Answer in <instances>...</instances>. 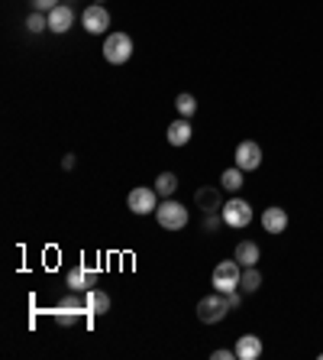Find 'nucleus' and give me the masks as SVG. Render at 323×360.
I'll return each mask as SVG.
<instances>
[{
  "instance_id": "obj_5",
  "label": "nucleus",
  "mask_w": 323,
  "mask_h": 360,
  "mask_svg": "<svg viewBox=\"0 0 323 360\" xmlns=\"http://www.w3.org/2000/svg\"><path fill=\"white\" fill-rule=\"evenodd\" d=\"M223 224H226V228H246V224H249L252 221V205L249 201H242V198H230L226 201V205H223Z\"/></svg>"
},
{
  "instance_id": "obj_1",
  "label": "nucleus",
  "mask_w": 323,
  "mask_h": 360,
  "mask_svg": "<svg viewBox=\"0 0 323 360\" xmlns=\"http://www.w3.org/2000/svg\"><path fill=\"white\" fill-rule=\"evenodd\" d=\"M230 299H226V292H217L213 289L210 295H201V302H197V318H201L204 324H217L223 322L226 315H230Z\"/></svg>"
},
{
  "instance_id": "obj_24",
  "label": "nucleus",
  "mask_w": 323,
  "mask_h": 360,
  "mask_svg": "<svg viewBox=\"0 0 323 360\" xmlns=\"http://www.w3.org/2000/svg\"><path fill=\"white\" fill-rule=\"evenodd\" d=\"M236 357V351H230V347H220V351H213V360H233Z\"/></svg>"
},
{
  "instance_id": "obj_23",
  "label": "nucleus",
  "mask_w": 323,
  "mask_h": 360,
  "mask_svg": "<svg viewBox=\"0 0 323 360\" xmlns=\"http://www.w3.org/2000/svg\"><path fill=\"white\" fill-rule=\"evenodd\" d=\"M223 224V214H207V221H204V230H207V234H213V230L220 228Z\"/></svg>"
},
{
  "instance_id": "obj_19",
  "label": "nucleus",
  "mask_w": 323,
  "mask_h": 360,
  "mask_svg": "<svg viewBox=\"0 0 323 360\" xmlns=\"http://www.w3.org/2000/svg\"><path fill=\"white\" fill-rule=\"evenodd\" d=\"M220 189H226V191H240V189H242V169H240V166H233V169H223Z\"/></svg>"
},
{
  "instance_id": "obj_26",
  "label": "nucleus",
  "mask_w": 323,
  "mask_h": 360,
  "mask_svg": "<svg viewBox=\"0 0 323 360\" xmlns=\"http://www.w3.org/2000/svg\"><path fill=\"white\" fill-rule=\"evenodd\" d=\"M62 169H74V152H68V156L62 159Z\"/></svg>"
},
{
  "instance_id": "obj_8",
  "label": "nucleus",
  "mask_w": 323,
  "mask_h": 360,
  "mask_svg": "<svg viewBox=\"0 0 323 360\" xmlns=\"http://www.w3.org/2000/svg\"><path fill=\"white\" fill-rule=\"evenodd\" d=\"M233 159H236V166H240L242 172H256L258 166H262V146L252 140H242L240 146H236V152H233Z\"/></svg>"
},
{
  "instance_id": "obj_6",
  "label": "nucleus",
  "mask_w": 323,
  "mask_h": 360,
  "mask_svg": "<svg viewBox=\"0 0 323 360\" xmlns=\"http://www.w3.org/2000/svg\"><path fill=\"white\" fill-rule=\"evenodd\" d=\"M126 208L133 211V214H149V211L158 208V191L149 189V185H139V189H133L126 195Z\"/></svg>"
},
{
  "instance_id": "obj_13",
  "label": "nucleus",
  "mask_w": 323,
  "mask_h": 360,
  "mask_svg": "<svg viewBox=\"0 0 323 360\" xmlns=\"http://www.w3.org/2000/svg\"><path fill=\"white\" fill-rule=\"evenodd\" d=\"M233 351H236L240 360H258L262 357V338H256V334H242Z\"/></svg>"
},
{
  "instance_id": "obj_27",
  "label": "nucleus",
  "mask_w": 323,
  "mask_h": 360,
  "mask_svg": "<svg viewBox=\"0 0 323 360\" xmlns=\"http://www.w3.org/2000/svg\"><path fill=\"white\" fill-rule=\"evenodd\" d=\"M97 3H103V0H97Z\"/></svg>"
},
{
  "instance_id": "obj_15",
  "label": "nucleus",
  "mask_w": 323,
  "mask_h": 360,
  "mask_svg": "<svg viewBox=\"0 0 323 360\" xmlns=\"http://www.w3.org/2000/svg\"><path fill=\"white\" fill-rule=\"evenodd\" d=\"M84 305H88L91 315H107L110 312V295L101 292V289H88L84 292Z\"/></svg>"
},
{
  "instance_id": "obj_12",
  "label": "nucleus",
  "mask_w": 323,
  "mask_h": 360,
  "mask_svg": "<svg viewBox=\"0 0 323 360\" xmlns=\"http://www.w3.org/2000/svg\"><path fill=\"white\" fill-rule=\"evenodd\" d=\"M262 228H265L268 234H285V228H288V211L278 208V205L265 208V211H262Z\"/></svg>"
},
{
  "instance_id": "obj_11",
  "label": "nucleus",
  "mask_w": 323,
  "mask_h": 360,
  "mask_svg": "<svg viewBox=\"0 0 323 360\" xmlns=\"http://www.w3.org/2000/svg\"><path fill=\"white\" fill-rule=\"evenodd\" d=\"M94 285H97V273L88 269V266H74L72 273H68V289L72 292H88Z\"/></svg>"
},
{
  "instance_id": "obj_3",
  "label": "nucleus",
  "mask_w": 323,
  "mask_h": 360,
  "mask_svg": "<svg viewBox=\"0 0 323 360\" xmlns=\"http://www.w3.org/2000/svg\"><path fill=\"white\" fill-rule=\"evenodd\" d=\"M103 58L110 65H126L129 58H133V39L126 33H107V39H103Z\"/></svg>"
},
{
  "instance_id": "obj_2",
  "label": "nucleus",
  "mask_w": 323,
  "mask_h": 360,
  "mask_svg": "<svg viewBox=\"0 0 323 360\" xmlns=\"http://www.w3.org/2000/svg\"><path fill=\"white\" fill-rule=\"evenodd\" d=\"M240 276H242V266L240 260L233 256V260H223V263L213 266V289L217 292H236L240 289Z\"/></svg>"
},
{
  "instance_id": "obj_9",
  "label": "nucleus",
  "mask_w": 323,
  "mask_h": 360,
  "mask_svg": "<svg viewBox=\"0 0 323 360\" xmlns=\"http://www.w3.org/2000/svg\"><path fill=\"white\" fill-rule=\"evenodd\" d=\"M194 201H197V208H201L204 214H220L223 205H226L220 189H213V185H204V189L194 191Z\"/></svg>"
},
{
  "instance_id": "obj_25",
  "label": "nucleus",
  "mask_w": 323,
  "mask_h": 360,
  "mask_svg": "<svg viewBox=\"0 0 323 360\" xmlns=\"http://www.w3.org/2000/svg\"><path fill=\"white\" fill-rule=\"evenodd\" d=\"M226 299H230V308H236V305L242 302V295H240V289H236V292H230L226 295Z\"/></svg>"
},
{
  "instance_id": "obj_18",
  "label": "nucleus",
  "mask_w": 323,
  "mask_h": 360,
  "mask_svg": "<svg viewBox=\"0 0 323 360\" xmlns=\"http://www.w3.org/2000/svg\"><path fill=\"white\" fill-rule=\"evenodd\" d=\"M258 285H262V273H258L256 266H242V276H240V289H242V292H256Z\"/></svg>"
},
{
  "instance_id": "obj_14",
  "label": "nucleus",
  "mask_w": 323,
  "mask_h": 360,
  "mask_svg": "<svg viewBox=\"0 0 323 360\" xmlns=\"http://www.w3.org/2000/svg\"><path fill=\"white\" fill-rule=\"evenodd\" d=\"M165 136H168V143H172V146H188V143H191V136H194L188 117H181V120H172V127H168Z\"/></svg>"
},
{
  "instance_id": "obj_16",
  "label": "nucleus",
  "mask_w": 323,
  "mask_h": 360,
  "mask_svg": "<svg viewBox=\"0 0 323 360\" xmlns=\"http://www.w3.org/2000/svg\"><path fill=\"white\" fill-rule=\"evenodd\" d=\"M152 189L162 195V198H172L175 195V189H178V175L175 172H158V179H156V185Z\"/></svg>"
},
{
  "instance_id": "obj_17",
  "label": "nucleus",
  "mask_w": 323,
  "mask_h": 360,
  "mask_svg": "<svg viewBox=\"0 0 323 360\" xmlns=\"http://www.w3.org/2000/svg\"><path fill=\"white\" fill-rule=\"evenodd\" d=\"M236 260H240V266H256L258 263V246L252 244V240H240V246H236Z\"/></svg>"
},
{
  "instance_id": "obj_21",
  "label": "nucleus",
  "mask_w": 323,
  "mask_h": 360,
  "mask_svg": "<svg viewBox=\"0 0 323 360\" xmlns=\"http://www.w3.org/2000/svg\"><path fill=\"white\" fill-rule=\"evenodd\" d=\"M26 29H29V33H42V29H49V13L33 10V13L26 17Z\"/></svg>"
},
{
  "instance_id": "obj_4",
  "label": "nucleus",
  "mask_w": 323,
  "mask_h": 360,
  "mask_svg": "<svg viewBox=\"0 0 323 360\" xmlns=\"http://www.w3.org/2000/svg\"><path fill=\"white\" fill-rule=\"evenodd\" d=\"M156 221L165 230H181V228H188V208L181 205V201L168 198V201H162V205L156 208Z\"/></svg>"
},
{
  "instance_id": "obj_10",
  "label": "nucleus",
  "mask_w": 323,
  "mask_h": 360,
  "mask_svg": "<svg viewBox=\"0 0 323 360\" xmlns=\"http://www.w3.org/2000/svg\"><path fill=\"white\" fill-rule=\"evenodd\" d=\"M72 23H74V7L72 3H58V7L49 13V33H56V36L68 33Z\"/></svg>"
},
{
  "instance_id": "obj_7",
  "label": "nucleus",
  "mask_w": 323,
  "mask_h": 360,
  "mask_svg": "<svg viewBox=\"0 0 323 360\" xmlns=\"http://www.w3.org/2000/svg\"><path fill=\"white\" fill-rule=\"evenodd\" d=\"M81 26L88 29L91 36L107 33V29H110V13H107V7H103V3H91V7L81 13Z\"/></svg>"
},
{
  "instance_id": "obj_22",
  "label": "nucleus",
  "mask_w": 323,
  "mask_h": 360,
  "mask_svg": "<svg viewBox=\"0 0 323 360\" xmlns=\"http://www.w3.org/2000/svg\"><path fill=\"white\" fill-rule=\"evenodd\" d=\"M56 7L58 0H33V10H39V13H52Z\"/></svg>"
},
{
  "instance_id": "obj_20",
  "label": "nucleus",
  "mask_w": 323,
  "mask_h": 360,
  "mask_svg": "<svg viewBox=\"0 0 323 360\" xmlns=\"http://www.w3.org/2000/svg\"><path fill=\"white\" fill-rule=\"evenodd\" d=\"M175 107L181 117H191L194 111H197V101H194V95H188V91H181V95L175 97Z\"/></svg>"
}]
</instances>
